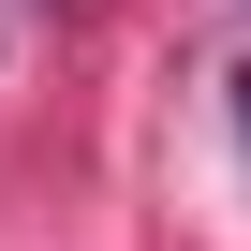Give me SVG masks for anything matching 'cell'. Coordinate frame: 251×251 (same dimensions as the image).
I'll return each mask as SVG.
<instances>
[{"instance_id": "cell-1", "label": "cell", "mask_w": 251, "mask_h": 251, "mask_svg": "<svg viewBox=\"0 0 251 251\" xmlns=\"http://www.w3.org/2000/svg\"><path fill=\"white\" fill-rule=\"evenodd\" d=\"M236 133H251V74H236Z\"/></svg>"}]
</instances>
